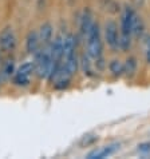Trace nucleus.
<instances>
[{"instance_id": "nucleus-20", "label": "nucleus", "mask_w": 150, "mask_h": 159, "mask_svg": "<svg viewBox=\"0 0 150 159\" xmlns=\"http://www.w3.org/2000/svg\"><path fill=\"white\" fill-rule=\"evenodd\" d=\"M145 2H146V0H134V4L137 8H141L145 4Z\"/></svg>"}, {"instance_id": "nucleus-11", "label": "nucleus", "mask_w": 150, "mask_h": 159, "mask_svg": "<svg viewBox=\"0 0 150 159\" xmlns=\"http://www.w3.org/2000/svg\"><path fill=\"white\" fill-rule=\"evenodd\" d=\"M92 24H94V20H92V14H91V11L89 10V8H86V10L83 11L82 16H81V24H79L81 34L85 38H86V35L89 34V31L92 27Z\"/></svg>"}, {"instance_id": "nucleus-5", "label": "nucleus", "mask_w": 150, "mask_h": 159, "mask_svg": "<svg viewBox=\"0 0 150 159\" xmlns=\"http://www.w3.org/2000/svg\"><path fill=\"white\" fill-rule=\"evenodd\" d=\"M105 40L113 51L120 50V32H118V24L114 20H109L105 24Z\"/></svg>"}, {"instance_id": "nucleus-17", "label": "nucleus", "mask_w": 150, "mask_h": 159, "mask_svg": "<svg viewBox=\"0 0 150 159\" xmlns=\"http://www.w3.org/2000/svg\"><path fill=\"white\" fill-rule=\"evenodd\" d=\"M131 38L130 35H121L120 34V50L122 51H127L131 47Z\"/></svg>"}, {"instance_id": "nucleus-1", "label": "nucleus", "mask_w": 150, "mask_h": 159, "mask_svg": "<svg viewBox=\"0 0 150 159\" xmlns=\"http://www.w3.org/2000/svg\"><path fill=\"white\" fill-rule=\"evenodd\" d=\"M34 56H35L34 66H35L36 76L39 79H47L48 80V76H50L51 70H52V64H54V58L51 55L50 46L40 47Z\"/></svg>"}, {"instance_id": "nucleus-3", "label": "nucleus", "mask_w": 150, "mask_h": 159, "mask_svg": "<svg viewBox=\"0 0 150 159\" xmlns=\"http://www.w3.org/2000/svg\"><path fill=\"white\" fill-rule=\"evenodd\" d=\"M35 74V66L34 61H26V63L20 64L19 67L15 70V74L12 76V83L16 87L26 88L31 84V76Z\"/></svg>"}, {"instance_id": "nucleus-14", "label": "nucleus", "mask_w": 150, "mask_h": 159, "mask_svg": "<svg viewBox=\"0 0 150 159\" xmlns=\"http://www.w3.org/2000/svg\"><path fill=\"white\" fill-rule=\"evenodd\" d=\"M109 71L114 78H120L123 75V63L120 59H113L109 63Z\"/></svg>"}, {"instance_id": "nucleus-19", "label": "nucleus", "mask_w": 150, "mask_h": 159, "mask_svg": "<svg viewBox=\"0 0 150 159\" xmlns=\"http://www.w3.org/2000/svg\"><path fill=\"white\" fill-rule=\"evenodd\" d=\"M138 151H139V152H143V154L150 152V142H148V143H141V144H138Z\"/></svg>"}, {"instance_id": "nucleus-6", "label": "nucleus", "mask_w": 150, "mask_h": 159, "mask_svg": "<svg viewBox=\"0 0 150 159\" xmlns=\"http://www.w3.org/2000/svg\"><path fill=\"white\" fill-rule=\"evenodd\" d=\"M135 11L131 7L126 6L123 8V12L121 15V35H131V25H133V20L135 17Z\"/></svg>"}, {"instance_id": "nucleus-16", "label": "nucleus", "mask_w": 150, "mask_h": 159, "mask_svg": "<svg viewBox=\"0 0 150 159\" xmlns=\"http://www.w3.org/2000/svg\"><path fill=\"white\" fill-rule=\"evenodd\" d=\"M79 67L82 68V71H83V74H85V75H91V72H92L91 58L87 55V52H86V54H83L81 56V59H79Z\"/></svg>"}, {"instance_id": "nucleus-8", "label": "nucleus", "mask_w": 150, "mask_h": 159, "mask_svg": "<svg viewBox=\"0 0 150 159\" xmlns=\"http://www.w3.org/2000/svg\"><path fill=\"white\" fill-rule=\"evenodd\" d=\"M38 35H39V40H40L42 47L50 46L52 42V36H54V27H52L50 21H46V23H43L39 27Z\"/></svg>"}, {"instance_id": "nucleus-10", "label": "nucleus", "mask_w": 150, "mask_h": 159, "mask_svg": "<svg viewBox=\"0 0 150 159\" xmlns=\"http://www.w3.org/2000/svg\"><path fill=\"white\" fill-rule=\"evenodd\" d=\"M77 54V38L73 34L64 35L63 40V59H67L70 56Z\"/></svg>"}, {"instance_id": "nucleus-13", "label": "nucleus", "mask_w": 150, "mask_h": 159, "mask_svg": "<svg viewBox=\"0 0 150 159\" xmlns=\"http://www.w3.org/2000/svg\"><path fill=\"white\" fill-rule=\"evenodd\" d=\"M15 61L14 59H7L6 61H4L3 64V68H2V72H0V75H2V78H6V79H10L14 76L15 74Z\"/></svg>"}, {"instance_id": "nucleus-12", "label": "nucleus", "mask_w": 150, "mask_h": 159, "mask_svg": "<svg viewBox=\"0 0 150 159\" xmlns=\"http://www.w3.org/2000/svg\"><path fill=\"white\" fill-rule=\"evenodd\" d=\"M137 68H138V61L134 56H129L125 63H123V75H125L126 78L131 79L137 74Z\"/></svg>"}, {"instance_id": "nucleus-18", "label": "nucleus", "mask_w": 150, "mask_h": 159, "mask_svg": "<svg viewBox=\"0 0 150 159\" xmlns=\"http://www.w3.org/2000/svg\"><path fill=\"white\" fill-rule=\"evenodd\" d=\"M143 44H145V58H146L148 64L150 66V35H146L143 38Z\"/></svg>"}, {"instance_id": "nucleus-15", "label": "nucleus", "mask_w": 150, "mask_h": 159, "mask_svg": "<svg viewBox=\"0 0 150 159\" xmlns=\"http://www.w3.org/2000/svg\"><path fill=\"white\" fill-rule=\"evenodd\" d=\"M143 31H145V24H143L142 19H141L138 15H135L134 20H133V25H131V35L135 38H141Z\"/></svg>"}, {"instance_id": "nucleus-2", "label": "nucleus", "mask_w": 150, "mask_h": 159, "mask_svg": "<svg viewBox=\"0 0 150 159\" xmlns=\"http://www.w3.org/2000/svg\"><path fill=\"white\" fill-rule=\"evenodd\" d=\"M86 40H87V55L91 59H98L103 54V43H102V35H101V27L98 23L92 24V27L90 28L89 34L86 35Z\"/></svg>"}, {"instance_id": "nucleus-21", "label": "nucleus", "mask_w": 150, "mask_h": 159, "mask_svg": "<svg viewBox=\"0 0 150 159\" xmlns=\"http://www.w3.org/2000/svg\"><path fill=\"white\" fill-rule=\"evenodd\" d=\"M0 87H2V75H0Z\"/></svg>"}, {"instance_id": "nucleus-9", "label": "nucleus", "mask_w": 150, "mask_h": 159, "mask_svg": "<svg viewBox=\"0 0 150 159\" xmlns=\"http://www.w3.org/2000/svg\"><path fill=\"white\" fill-rule=\"evenodd\" d=\"M42 47L40 40H39L38 31H30L26 36V51L31 55H35L39 51V48Z\"/></svg>"}, {"instance_id": "nucleus-7", "label": "nucleus", "mask_w": 150, "mask_h": 159, "mask_svg": "<svg viewBox=\"0 0 150 159\" xmlns=\"http://www.w3.org/2000/svg\"><path fill=\"white\" fill-rule=\"evenodd\" d=\"M118 150H120V143H111V144L103 146L101 148L92 150L91 152L87 154V158L89 159H105V158L114 155Z\"/></svg>"}, {"instance_id": "nucleus-4", "label": "nucleus", "mask_w": 150, "mask_h": 159, "mask_svg": "<svg viewBox=\"0 0 150 159\" xmlns=\"http://www.w3.org/2000/svg\"><path fill=\"white\" fill-rule=\"evenodd\" d=\"M16 44H17V39L14 28L10 27V25L3 28L2 32H0V50L3 52L10 54V52L15 51Z\"/></svg>"}]
</instances>
